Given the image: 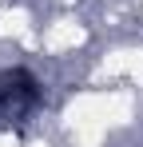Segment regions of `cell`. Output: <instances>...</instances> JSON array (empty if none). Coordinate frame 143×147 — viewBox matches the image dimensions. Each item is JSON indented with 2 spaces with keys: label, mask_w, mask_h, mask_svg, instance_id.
<instances>
[{
  "label": "cell",
  "mask_w": 143,
  "mask_h": 147,
  "mask_svg": "<svg viewBox=\"0 0 143 147\" xmlns=\"http://www.w3.org/2000/svg\"><path fill=\"white\" fill-rule=\"evenodd\" d=\"M44 103V88L28 68L0 72V123H20Z\"/></svg>",
  "instance_id": "obj_1"
}]
</instances>
